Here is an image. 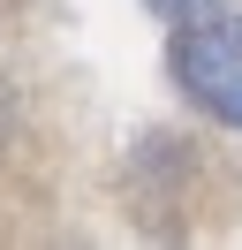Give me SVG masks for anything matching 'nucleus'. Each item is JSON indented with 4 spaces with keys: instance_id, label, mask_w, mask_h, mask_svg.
Returning <instances> with one entry per match:
<instances>
[{
    "instance_id": "f257e3e1",
    "label": "nucleus",
    "mask_w": 242,
    "mask_h": 250,
    "mask_svg": "<svg viewBox=\"0 0 242 250\" xmlns=\"http://www.w3.org/2000/svg\"><path fill=\"white\" fill-rule=\"evenodd\" d=\"M174 83L212 114V122L242 129V16H212V23H182L174 38Z\"/></svg>"
},
{
    "instance_id": "f03ea898",
    "label": "nucleus",
    "mask_w": 242,
    "mask_h": 250,
    "mask_svg": "<svg viewBox=\"0 0 242 250\" xmlns=\"http://www.w3.org/2000/svg\"><path fill=\"white\" fill-rule=\"evenodd\" d=\"M227 0H151V16H166V23H212Z\"/></svg>"
}]
</instances>
